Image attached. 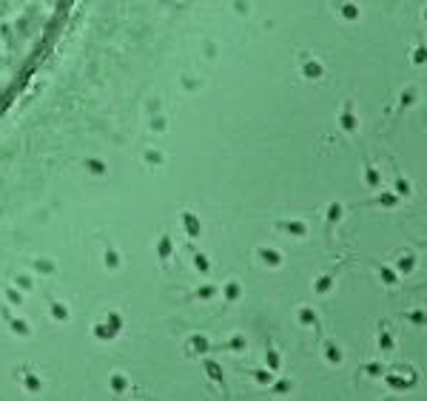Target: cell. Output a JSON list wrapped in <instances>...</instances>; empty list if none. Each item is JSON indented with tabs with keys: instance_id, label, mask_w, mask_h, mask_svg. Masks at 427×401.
I'll return each instance as SVG.
<instances>
[{
	"instance_id": "obj_1",
	"label": "cell",
	"mask_w": 427,
	"mask_h": 401,
	"mask_svg": "<svg viewBox=\"0 0 427 401\" xmlns=\"http://www.w3.org/2000/svg\"><path fill=\"white\" fill-rule=\"evenodd\" d=\"M74 0H0V114L23 94L63 31Z\"/></svg>"
}]
</instances>
